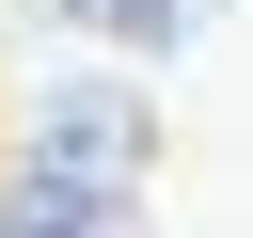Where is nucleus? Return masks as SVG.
I'll use <instances>...</instances> for the list:
<instances>
[{
  "label": "nucleus",
  "mask_w": 253,
  "mask_h": 238,
  "mask_svg": "<svg viewBox=\"0 0 253 238\" xmlns=\"http://www.w3.org/2000/svg\"><path fill=\"white\" fill-rule=\"evenodd\" d=\"M32 175H95V190H142V95L111 79H63L32 111Z\"/></svg>",
  "instance_id": "1"
},
{
  "label": "nucleus",
  "mask_w": 253,
  "mask_h": 238,
  "mask_svg": "<svg viewBox=\"0 0 253 238\" xmlns=\"http://www.w3.org/2000/svg\"><path fill=\"white\" fill-rule=\"evenodd\" d=\"M0 238H142V190H95V175H32L0 190Z\"/></svg>",
  "instance_id": "2"
},
{
  "label": "nucleus",
  "mask_w": 253,
  "mask_h": 238,
  "mask_svg": "<svg viewBox=\"0 0 253 238\" xmlns=\"http://www.w3.org/2000/svg\"><path fill=\"white\" fill-rule=\"evenodd\" d=\"M63 16H79V32H111V48H190L221 0H63Z\"/></svg>",
  "instance_id": "3"
}]
</instances>
